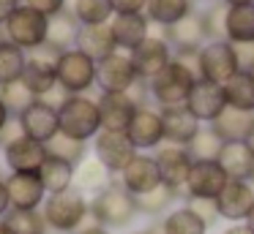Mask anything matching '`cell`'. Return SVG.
Here are the masks:
<instances>
[{"instance_id": "2e32d148", "label": "cell", "mask_w": 254, "mask_h": 234, "mask_svg": "<svg viewBox=\"0 0 254 234\" xmlns=\"http://www.w3.org/2000/svg\"><path fill=\"white\" fill-rule=\"evenodd\" d=\"M3 150V163H6L8 174L14 172H33L39 174L41 163L47 161V144L30 139V136H19V139L8 141Z\"/></svg>"}, {"instance_id": "6da1fadb", "label": "cell", "mask_w": 254, "mask_h": 234, "mask_svg": "<svg viewBox=\"0 0 254 234\" xmlns=\"http://www.w3.org/2000/svg\"><path fill=\"white\" fill-rule=\"evenodd\" d=\"M41 215L47 221V229L58 234H77L90 218V199L79 188H68L63 193L47 196Z\"/></svg>"}, {"instance_id": "74e56055", "label": "cell", "mask_w": 254, "mask_h": 234, "mask_svg": "<svg viewBox=\"0 0 254 234\" xmlns=\"http://www.w3.org/2000/svg\"><path fill=\"white\" fill-rule=\"evenodd\" d=\"M22 82L30 87V93H33L36 98H44L50 90H55V87H58V76H55V71L47 68V65L33 63V60H28V65H25Z\"/></svg>"}, {"instance_id": "ffe728a7", "label": "cell", "mask_w": 254, "mask_h": 234, "mask_svg": "<svg viewBox=\"0 0 254 234\" xmlns=\"http://www.w3.org/2000/svg\"><path fill=\"white\" fill-rule=\"evenodd\" d=\"M11 210H41L47 201V190L41 185L39 174L33 172H14L6 177Z\"/></svg>"}, {"instance_id": "bcb514c9", "label": "cell", "mask_w": 254, "mask_h": 234, "mask_svg": "<svg viewBox=\"0 0 254 234\" xmlns=\"http://www.w3.org/2000/svg\"><path fill=\"white\" fill-rule=\"evenodd\" d=\"M11 210V199H8V188H6V177H0V218H6Z\"/></svg>"}, {"instance_id": "44dd1931", "label": "cell", "mask_w": 254, "mask_h": 234, "mask_svg": "<svg viewBox=\"0 0 254 234\" xmlns=\"http://www.w3.org/2000/svg\"><path fill=\"white\" fill-rule=\"evenodd\" d=\"M19 125H22V134L25 136L41 141V144H47L55 134H61L58 109L50 106V103H44L41 98L33 103V106H28L22 114H19Z\"/></svg>"}, {"instance_id": "3957f363", "label": "cell", "mask_w": 254, "mask_h": 234, "mask_svg": "<svg viewBox=\"0 0 254 234\" xmlns=\"http://www.w3.org/2000/svg\"><path fill=\"white\" fill-rule=\"evenodd\" d=\"M194 82H197L194 65H189L186 60H181V57H172V63L148 82V90L161 109L183 106L189 93H191V87H194Z\"/></svg>"}, {"instance_id": "11a10c76", "label": "cell", "mask_w": 254, "mask_h": 234, "mask_svg": "<svg viewBox=\"0 0 254 234\" xmlns=\"http://www.w3.org/2000/svg\"><path fill=\"white\" fill-rule=\"evenodd\" d=\"M131 234H153V232H150V229H145V232H131Z\"/></svg>"}, {"instance_id": "7dc6e473", "label": "cell", "mask_w": 254, "mask_h": 234, "mask_svg": "<svg viewBox=\"0 0 254 234\" xmlns=\"http://www.w3.org/2000/svg\"><path fill=\"white\" fill-rule=\"evenodd\" d=\"M19 3H22V0H0V25L14 14V8H17Z\"/></svg>"}, {"instance_id": "f5cc1de1", "label": "cell", "mask_w": 254, "mask_h": 234, "mask_svg": "<svg viewBox=\"0 0 254 234\" xmlns=\"http://www.w3.org/2000/svg\"><path fill=\"white\" fill-rule=\"evenodd\" d=\"M246 226H249V229H252V232H254V210L249 212V218H246Z\"/></svg>"}, {"instance_id": "ac0fdd59", "label": "cell", "mask_w": 254, "mask_h": 234, "mask_svg": "<svg viewBox=\"0 0 254 234\" xmlns=\"http://www.w3.org/2000/svg\"><path fill=\"white\" fill-rule=\"evenodd\" d=\"M118 180H121V185L131 196H142V193H150L153 188L161 185V172H159V163H156L153 155L137 152L134 161L118 174Z\"/></svg>"}, {"instance_id": "f6af8a7d", "label": "cell", "mask_w": 254, "mask_h": 234, "mask_svg": "<svg viewBox=\"0 0 254 234\" xmlns=\"http://www.w3.org/2000/svg\"><path fill=\"white\" fill-rule=\"evenodd\" d=\"M115 14H145L148 0H110Z\"/></svg>"}, {"instance_id": "484cf974", "label": "cell", "mask_w": 254, "mask_h": 234, "mask_svg": "<svg viewBox=\"0 0 254 234\" xmlns=\"http://www.w3.org/2000/svg\"><path fill=\"white\" fill-rule=\"evenodd\" d=\"M79 52H85L88 57H93L96 63L104 57H110L112 52H118V44L112 38L110 25H88V27H79V36H77V47Z\"/></svg>"}, {"instance_id": "60d3db41", "label": "cell", "mask_w": 254, "mask_h": 234, "mask_svg": "<svg viewBox=\"0 0 254 234\" xmlns=\"http://www.w3.org/2000/svg\"><path fill=\"white\" fill-rule=\"evenodd\" d=\"M221 147H224V141H221L208 125V128H202L197 136H194V141L186 147V150L191 152L194 161H216L219 152H221Z\"/></svg>"}, {"instance_id": "9c48e42d", "label": "cell", "mask_w": 254, "mask_h": 234, "mask_svg": "<svg viewBox=\"0 0 254 234\" xmlns=\"http://www.w3.org/2000/svg\"><path fill=\"white\" fill-rule=\"evenodd\" d=\"M139 82L134 63L128 57V52H112L110 57L96 63V85L101 87V93H128Z\"/></svg>"}, {"instance_id": "7a4b0ae2", "label": "cell", "mask_w": 254, "mask_h": 234, "mask_svg": "<svg viewBox=\"0 0 254 234\" xmlns=\"http://www.w3.org/2000/svg\"><path fill=\"white\" fill-rule=\"evenodd\" d=\"M137 215H139L137 199L123 188L121 180H112L104 190L90 196V218H93V223L110 229V232L131 226V221Z\"/></svg>"}, {"instance_id": "db71d44e", "label": "cell", "mask_w": 254, "mask_h": 234, "mask_svg": "<svg viewBox=\"0 0 254 234\" xmlns=\"http://www.w3.org/2000/svg\"><path fill=\"white\" fill-rule=\"evenodd\" d=\"M246 144H249V150L254 152V128H252V134H249V139H246Z\"/></svg>"}, {"instance_id": "836d02e7", "label": "cell", "mask_w": 254, "mask_h": 234, "mask_svg": "<svg viewBox=\"0 0 254 234\" xmlns=\"http://www.w3.org/2000/svg\"><path fill=\"white\" fill-rule=\"evenodd\" d=\"M25 65H28V52L6 38H0V87L22 79Z\"/></svg>"}, {"instance_id": "ba28073f", "label": "cell", "mask_w": 254, "mask_h": 234, "mask_svg": "<svg viewBox=\"0 0 254 234\" xmlns=\"http://www.w3.org/2000/svg\"><path fill=\"white\" fill-rule=\"evenodd\" d=\"M137 155V147L126 136V131H99L93 139V158L110 174H121Z\"/></svg>"}, {"instance_id": "e0dca14e", "label": "cell", "mask_w": 254, "mask_h": 234, "mask_svg": "<svg viewBox=\"0 0 254 234\" xmlns=\"http://www.w3.org/2000/svg\"><path fill=\"white\" fill-rule=\"evenodd\" d=\"M156 163H159V172H161V183L172 190H181L186 188V180L189 172L194 166V158L186 147H178V144H164L156 150Z\"/></svg>"}, {"instance_id": "8992f818", "label": "cell", "mask_w": 254, "mask_h": 234, "mask_svg": "<svg viewBox=\"0 0 254 234\" xmlns=\"http://www.w3.org/2000/svg\"><path fill=\"white\" fill-rule=\"evenodd\" d=\"M194 71L199 74V79L216 82V85H227L232 76L238 74V57L235 49L227 38H219V41H208L194 57Z\"/></svg>"}, {"instance_id": "7c38bea8", "label": "cell", "mask_w": 254, "mask_h": 234, "mask_svg": "<svg viewBox=\"0 0 254 234\" xmlns=\"http://www.w3.org/2000/svg\"><path fill=\"white\" fill-rule=\"evenodd\" d=\"M134 63V71L142 82H150L159 71H164L172 63V47L161 36H148L134 52H128Z\"/></svg>"}, {"instance_id": "5bb4252c", "label": "cell", "mask_w": 254, "mask_h": 234, "mask_svg": "<svg viewBox=\"0 0 254 234\" xmlns=\"http://www.w3.org/2000/svg\"><path fill=\"white\" fill-rule=\"evenodd\" d=\"M126 136L131 139V144L139 150H159L161 141H164V123H161V112L150 106H139L134 112L131 123L126 128Z\"/></svg>"}, {"instance_id": "f546056e", "label": "cell", "mask_w": 254, "mask_h": 234, "mask_svg": "<svg viewBox=\"0 0 254 234\" xmlns=\"http://www.w3.org/2000/svg\"><path fill=\"white\" fill-rule=\"evenodd\" d=\"M79 22H77V16L71 14L68 8H63L61 14H55V16H50V30H47V41L52 44V47H58V49H74L77 47V36H79Z\"/></svg>"}, {"instance_id": "d6a6232c", "label": "cell", "mask_w": 254, "mask_h": 234, "mask_svg": "<svg viewBox=\"0 0 254 234\" xmlns=\"http://www.w3.org/2000/svg\"><path fill=\"white\" fill-rule=\"evenodd\" d=\"M77 22L82 27L88 25H110V19L115 16V8H112L110 0H68L66 5Z\"/></svg>"}, {"instance_id": "f1b7e54d", "label": "cell", "mask_w": 254, "mask_h": 234, "mask_svg": "<svg viewBox=\"0 0 254 234\" xmlns=\"http://www.w3.org/2000/svg\"><path fill=\"white\" fill-rule=\"evenodd\" d=\"M112 180H115V174L107 172L96 158H85L77 166V174H74V188H79L85 196H96L99 190H104Z\"/></svg>"}, {"instance_id": "5b68a950", "label": "cell", "mask_w": 254, "mask_h": 234, "mask_svg": "<svg viewBox=\"0 0 254 234\" xmlns=\"http://www.w3.org/2000/svg\"><path fill=\"white\" fill-rule=\"evenodd\" d=\"M47 30H50V16L39 14V11H33L25 3H19L17 8H14V14L0 25L3 38L11 41V44H17V47L25 49V52L41 47V44L47 41Z\"/></svg>"}, {"instance_id": "f907efd6", "label": "cell", "mask_w": 254, "mask_h": 234, "mask_svg": "<svg viewBox=\"0 0 254 234\" xmlns=\"http://www.w3.org/2000/svg\"><path fill=\"white\" fill-rule=\"evenodd\" d=\"M11 117H14V114L8 112V109H6V103L0 101V131L6 128V123H8V120H11Z\"/></svg>"}, {"instance_id": "681fc988", "label": "cell", "mask_w": 254, "mask_h": 234, "mask_svg": "<svg viewBox=\"0 0 254 234\" xmlns=\"http://www.w3.org/2000/svg\"><path fill=\"white\" fill-rule=\"evenodd\" d=\"M221 234H254V232L246 226V223H232V226H227Z\"/></svg>"}, {"instance_id": "1f68e13d", "label": "cell", "mask_w": 254, "mask_h": 234, "mask_svg": "<svg viewBox=\"0 0 254 234\" xmlns=\"http://www.w3.org/2000/svg\"><path fill=\"white\" fill-rule=\"evenodd\" d=\"M161 232L164 234H208V223H205L189 204H183V207H178V210H172L164 215Z\"/></svg>"}, {"instance_id": "8fae6325", "label": "cell", "mask_w": 254, "mask_h": 234, "mask_svg": "<svg viewBox=\"0 0 254 234\" xmlns=\"http://www.w3.org/2000/svg\"><path fill=\"white\" fill-rule=\"evenodd\" d=\"M186 109L199 120V123H213L221 112L227 109V95H224V85H216V82L199 79L194 82L191 93L186 98Z\"/></svg>"}, {"instance_id": "7402d4cb", "label": "cell", "mask_w": 254, "mask_h": 234, "mask_svg": "<svg viewBox=\"0 0 254 234\" xmlns=\"http://www.w3.org/2000/svg\"><path fill=\"white\" fill-rule=\"evenodd\" d=\"M161 123H164V141L178 147H189L194 141V136L202 131V123L189 112L186 103L161 109Z\"/></svg>"}, {"instance_id": "52a82bcc", "label": "cell", "mask_w": 254, "mask_h": 234, "mask_svg": "<svg viewBox=\"0 0 254 234\" xmlns=\"http://www.w3.org/2000/svg\"><path fill=\"white\" fill-rule=\"evenodd\" d=\"M58 85L68 93V95H85L90 87L96 85V60L88 57L79 49H66L58 63Z\"/></svg>"}, {"instance_id": "b9f144b4", "label": "cell", "mask_w": 254, "mask_h": 234, "mask_svg": "<svg viewBox=\"0 0 254 234\" xmlns=\"http://www.w3.org/2000/svg\"><path fill=\"white\" fill-rule=\"evenodd\" d=\"M189 207L202 218L205 223H216L219 221V210H216V199H189Z\"/></svg>"}, {"instance_id": "4fadbf2b", "label": "cell", "mask_w": 254, "mask_h": 234, "mask_svg": "<svg viewBox=\"0 0 254 234\" xmlns=\"http://www.w3.org/2000/svg\"><path fill=\"white\" fill-rule=\"evenodd\" d=\"M230 177L219 166V161H194L186 180V193L189 199H219Z\"/></svg>"}, {"instance_id": "e575fe53", "label": "cell", "mask_w": 254, "mask_h": 234, "mask_svg": "<svg viewBox=\"0 0 254 234\" xmlns=\"http://www.w3.org/2000/svg\"><path fill=\"white\" fill-rule=\"evenodd\" d=\"M189 14H191V0H148L145 5V16L161 27H172Z\"/></svg>"}, {"instance_id": "603a6c76", "label": "cell", "mask_w": 254, "mask_h": 234, "mask_svg": "<svg viewBox=\"0 0 254 234\" xmlns=\"http://www.w3.org/2000/svg\"><path fill=\"white\" fill-rule=\"evenodd\" d=\"M110 30L121 52H134L150 36V19L145 14H115L110 19Z\"/></svg>"}, {"instance_id": "4dcf8cb0", "label": "cell", "mask_w": 254, "mask_h": 234, "mask_svg": "<svg viewBox=\"0 0 254 234\" xmlns=\"http://www.w3.org/2000/svg\"><path fill=\"white\" fill-rule=\"evenodd\" d=\"M227 106L241 109V112H254V74L252 71H238L224 85Z\"/></svg>"}, {"instance_id": "9a60e30c", "label": "cell", "mask_w": 254, "mask_h": 234, "mask_svg": "<svg viewBox=\"0 0 254 234\" xmlns=\"http://www.w3.org/2000/svg\"><path fill=\"white\" fill-rule=\"evenodd\" d=\"M216 210H219V218L230 223H246L249 212L254 210V185L246 180H230L216 199Z\"/></svg>"}, {"instance_id": "9f6ffc18", "label": "cell", "mask_w": 254, "mask_h": 234, "mask_svg": "<svg viewBox=\"0 0 254 234\" xmlns=\"http://www.w3.org/2000/svg\"><path fill=\"white\" fill-rule=\"evenodd\" d=\"M0 234H8V232H6V229H3V223H0Z\"/></svg>"}, {"instance_id": "f35d334b", "label": "cell", "mask_w": 254, "mask_h": 234, "mask_svg": "<svg viewBox=\"0 0 254 234\" xmlns=\"http://www.w3.org/2000/svg\"><path fill=\"white\" fill-rule=\"evenodd\" d=\"M0 101L6 103V109L14 114V117H19V114H22L28 106H33L39 98L30 93V87L25 85L22 79H17V82H11V85L0 87Z\"/></svg>"}, {"instance_id": "6f0895ef", "label": "cell", "mask_w": 254, "mask_h": 234, "mask_svg": "<svg viewBox=\"0 0 254 234\" xmlns=\"http://www.w3.org/2000/svg\"><path fill=\"white\" fill-rule=\"evenodd\" d=\"M44 234H47V232H44Z\"/></svg>"}, {"instance_id": "d4e9b609", "label": "cell", "mask_w": 254, "mask_h": 234, "mask_svg": "<svg viewBox=\"0 0 254 234\" xmlns=\"http://www.w3.org/2000/svg\"><path fill=\"white\" fill-rule=\"evenodd\" d=\"M252 128H254V112H241V109H232V106H227L210 123V131L221 141H246Z\"/></svg>"}, {"instance_id": "83f0119b", "label": "cell", "mask_w": 254, "mask_h": 234, "mask_svg": "<svg viewBox=\"0 0 254 234\" xmlns=\"http://www.w3.org/2000/svg\"><path fill=\"white\" fill-rule=\"evenodd\" d=\"M224 38L230 44H249V41H254V3L227 5Z\"/></svg>"}, {"instance_id": "c3c4849f", "label": "cell", "mask_w": 254, "mask_h": 234, "mask_svg": "<svg viewBox=\"0 0 254 234\" xmlns=\"http://www.w3.org/2000/svg\"><path fill=\"white\" fill-rule=\"evenodd\" d=\"M77 234H112V232H110V229H104V226H99V223H85Z\"/></svg>"}, {"instance_id": "cb8c5ba5", "label": "cell", "mask_w": 254, "mask_h": 234, "mask_svg": "<svg viewBox=\"0 0 254 234\" xmlns=\"http://www.w3.org/2000/svg\"><path fill=\"white\" fill-rule=\"evenodd\" d=\"M219 166L227 172L230 180H254V152L246 141H224L219 152Z\"/></svg>"}, {"instance_id": "ee69618b", "label": "cell", "mask_w": 254, "mask_h": 234, "mask_svg": "<svg viewBox=\"0 0 254 234\" xmlns=\"http://www.w3.org/2000/svg\"><path fill=\"white\" fill-rule=\"evenodd\" d=\"M232 49H235V57H238V68H241V71H252V74H254V41L232 44Z\"/></svg>"}, {"instance_id": "d6986e66", "label": "cell", "mask_w": 254, "mask_h": 234, "mask_svg": "<svg viewBox=\"0 0 254 234\" xmlns=\"http://www.w3.org/2000/svg\"><path fill=\"white\" fill-rule=\"evenodd\" d=\"M139 106L142 103L131 93H101L99 95L101 131H126Z\"/></svg>"}, {"instance_id": "d590c367", "label": "cell", "mask_w": 254, "mask_h": 234, "mask_svg": "<svg viewBox=\"0 0 254 234\" xmlns=\"http://www.w3.org/2000/svg\"><path fill=\"white\" fill-rule=\"evenodd\" d=\"M8 234H44L47 221L41 210H8L6 218H0Z\"/></svg>"}, {"instance_id": "ab89813d", "label": "cell", "mask_w": 254, "mask_h": 234, "mask_svg": "<svg viewBox=\"0 0 254 234\" xmlns=\"http://www.w3.org/2000/svg\"><path fill=\"white\" fill-rule=\"evenodd\" d=\"M175 196H178V190L167 188V185L161 183L159 188H153L150 193L134 196V199H137V210L142 212V215H161V212L172 204V199H175Z\"/></svg>"}, {"instance_id": "7bdbcfd3", "label": "cell", "mask_w": 254, "mask_h": 234, "mask_svg": "<svg viewBox=\"0 0 254 234\" xmlns=\"http://www.w3.org/2000/svg\"><path fill=\"white\" fill-rule=\"evenodd\" d=\"M22 3L30 5L33 11H39V14H44V16H55L68 5V0H22Z\"/></svg>"}, {"instance_id": "4316f807", "label": "cell", "mask_w": 254, "mask_h": 234, "mask_svg": "<svg viewBox=\"0 0 254 234\" xmlns=\"http://www.w3.org/2000/svg\"><path fill=\"white\" fill-rule=\"evenodd\" d=\"M74 174H77V166L63 161V158H55V155H47V161L39 169V180L44 185L47 196L63 193V190L74 188Z\"/></svg>"}, {"instance_id": "277c9868", "label": "cell", "mask_w": 254, "mask_h": 234, "mask_svg": "<svg viewBox=\"0 0 254 234\" xmlns=\"http://www.w3.org/2000/svg\"><path fill=\"white\" fill-rule=\"evenodd\" d=\"M58 123H61V134L77 141L96 139L101 131L99 101H93L90 95H68L58 109Z\"/></svg>"}, {"instance_id": "30bf717a", "label": "cell", "mask_w": 254, "mask_h": 234, "mask_svg": "<svg viewBox=\"0 0 254 234\" xmlns=\"http://www.w3.org/2000/svg\"><path fill=\"white\" fill-rule=\"evenodd\" d=\"M167 30V44L178 52V57H197V52L205 47V38H208V30H205V19L202 14H189L183 16L181 22H175L172 27H164Z\"/></svg>"}, {"instance_id": "816d5d0a", "label": "cell", "mask_w": 254, "mask_h": 234, "mask_svg": "<svg viewBox=\"0 0 254 234\" xmlns=\"http://www.w3.org/2000/svg\"><path fill=\"white\" fill-rule=\"evenodd\" d=\"M246 3H254V0H224V5H246Z\"/></svg>"}, {"instance_id": "8d00e7d4", "label": "cell", "mask_w": 254, "mask_h": 234, "mask_svg": "<svg viewBox=\"0 0 254 234\" xmlns=\"http://www.w3.org/2000/svg\"><path fill=\"white\" fill-rule=\"evenodd\" d=\"M47 155L63 158V161L79 166V163L88 158V141H77V139H71V136H66V134H55L50 141H47Z\"/></svg>"}]
</instances>
